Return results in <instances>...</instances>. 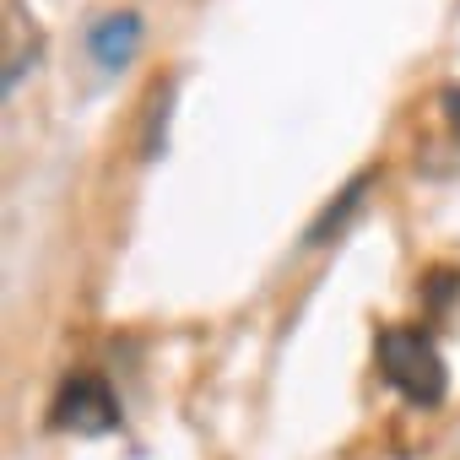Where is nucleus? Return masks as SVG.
Wrapping results in <instances>:
<instances>
[{"label":"nucleus","mask_w":460,"mask_h":460,"mask_svg":"<svg viewBox=\"0 0 460 460\" xmlns=\"http://www.w3.org/2000/svg\"><path fill=\"white\" fill-rule=\"evenodd\" d=\"M119 422V401L114 390L98 379V374H76L60 395H55V428H71V433H109Z\"/></svg>","instance_id":"f03ea898"},{"label":"nucleus","mask_w":460,"mask_h":460,"mask_svg":"<svg viewBox=\"0 0 460 460\" xmlns=\"http://www.w3.org/2000/svg\"><path fill=\"white\" fill-rule=\"evenodd\" d=\"M363 190H368V173H358V179H352V184H347V190H341V195H336L325 211H320V222L309 227V244H325V239L336 234V227H341V222H347V217L363 206Z\"/></svg>","instance_id":"20e7f679"},{"label":"nucleus","mask_w":460,"mask_h":460,"mask_svg":"<svg viewBox=\"0 0 460 460\" xmlns=\"http://www.w3.org/2000/svg\"><path fill=\"white\" fill-rule=\"evenodd\" d=\"M374 352H379V374H385V385H390L406 406L433 411V406L449 395L444 352H438V341H433L422 325H385L379 341H374Z\"/></svg>","instance_id":"f257e3e1"},{"label":"nucleus","mask_w":460,"mask_h":460,"mask_svg":"<svg viewBox=\"0 0 460 460\" xmlns=\"http://www.w3.org/2000/svg\"><path fill=\"white\" fill-rule=\"evenodd\" d=\"M444 114H449V125L460 130V87H449V93H444Z\"/></svg>","instance_id":"39448f33"},{"label":"nucleus","mask_w":460,"mask_h":460,"mask_svg":"<svg viewBox=\"0 0 460 460\" xmlns=\"http://www.w3.org/2000/svg\"><path fill=\"white\" fill-rule=\"evenodd\" d=\"M141 44H146V17L130 12V6H125V12H103V17L87 22V55H93V66L109 71V76H119L125 66H136Z\"/></svg>","instance_id":"7ed1b4c3"}]
</instances>
